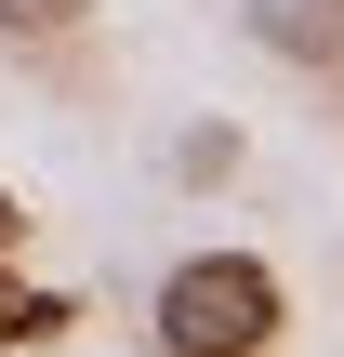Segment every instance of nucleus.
<instances>
[{
    "instance_id": "obj_1",
    "label": "nucleus",
    "mask_w": 344,
    "mask_h": 357,
    "mask_svg": "<svg viewBox=\"0 0 344 357\" xmlns=\"http://www.w3.org/2000/svg\"><path fill=\"white\" fill-rule=\"evenodd\" d=\"M278 331H292V291H278L265 252H186L159 278V344L172 357H265Z\"/></svg>"
},
{
    "instance_id": "obj_2",
    "label": "nucleus",
    "mask_w": 344,
    "mask_h": 357,
    "mask_svg": "<svg viewBox=\"0 0 344 357\" xmlns=\"http://www.w3.org/2000/svg\"><path fill=\"white\" fill-rule=\"evenodd\" d=\"M239 26L278 66H344V0H239Z\"/></svg>"
},
{
    "instance_id": "obj_3",
    "label": "nucleus",
    "mask_w": 344,
    "mask_h": 357,
    "mask_svg": "<svg viewBox=\"0 0 344 357\" xmlns=\"http://www.w3.org/2000/svg\"><path fill=\"white\" fill-rule=\"evenodd\" d=\"M66 331H80V291H40V278L0 265V357L13 344H66Z\"/></svg>"
},
{
    "instance_id": "obj_4",
    "label": "nucleus",
    "mask_w": 344,
    "mask_h": 357,
    "mask_svg": "<svg viewBox=\"0 0 344 357\" xmlns=\"http://www.w3.org/2000/svg\"><path fill=\"white\" fill-rule=\"evenodd\" d=\"M80 13H93V0H0V26H13V40H53V26H80Z\"/></svg>"
},
{
    "instance_id": "obj_5",
    "label": "nucleus",
    "mask_w": 344,
    "mask_h": 357,
    "mask_svg": "<svg viewBox=\"0 0 344 357\" xmlns=\"http://www.w3.org/2000/svg\"><path fill=\"white\" fill-rule=\"evenodd\" d=\"M13 252H27V199L0 185V265H13Z\"/></svg>"
}]
</instances>
